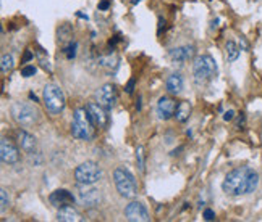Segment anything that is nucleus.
I'll list each match as a JSON object with an SVG mask.
<instances>
[{"label": "nucleus", "instance_id": "f704fd0d", "mask_svg": "<svg viewBox=\"0 0 262 222\" xmlns=\"http://www.w3.org/2000/svg\"><path fill=\"white\" fill-rule=\"evenodd\" d=\"M29 98H31V100H34V101H37V97H36V95H34L33 92H29Z\"/></svg>", "mask_w": 262, "mask_h": 222}, {"label": "nucleus", "instance_id": "473e14b6", "mask_svg": "<svg viewBox=\"0 0 262 222\" xmlns=\"http://www.w3.org/2000/svg\"><path fill=\"white\" fill-rule=\"evenodd\" d=\"M110 7V2L109 0H102L101 3H99V10H107Z\"/></svg>", "mask_w": 262, "mask_h": 222}, {"label": "nucleus", "instance_id": "2f4dec72", "mask_svg": "<svg viewBox=\"0 0 262 222\" xmlns=\"http://www.w3.org/2000/svg\"><path fill=\"white\" fill-rule=\"evenodd\" d=\"M233 118H235V111L233 110H230V111L225 113V115H223V119H225V121H232Z\"/></svg>", "mask_w": 262, "mask_h": 222}, {"label": "nucleus", "instance_id": "f03ea898", "mask_svg": "<svg viewBox=\"0 0 262 222\" xmlns=\"http://www.w3.org/2000/svg\"><path fill=\"white\" fill-rule=\"evenodd\" d=\"M94 129L96 124L92 123V119L87 113L86 108H78L73 115V123H71V135L78 140H92L94 138Z\"/></svg>", "mask_w": 262, "mask_h": 222}, {"label": "nucleus", "instance_id": "c756f323", "mask_svg": "<svg viewBox=\"0 0 262 222\" xmlns=\"http://www.w3.org/2000/svg\"><path fill=\"white\" fill-rule=\"evenodd\" d=\"M134 84H136V79H134V78H131V79H130V82L127 84V87H125V89H127V93H133Z\"/></svg>", "mask_w": 262, "mask_h": 222}, {"label": "nucleus", "instance_id": "7ed1b4c3", "mask_svg": "<svg viewBox=\"0 0 262 222\" xmlns=\"http://www.w3.org/2000/svg\"><path fill=\"white\" fill-rule=\"evenodd\" d=\"M193 76L197 86H205L217 76V63L210 55H199L193 65Z\"/></svg>", "mask_w": 262, "mask_h": 222}, {"label": "nucleus", "instance_id": "b1692460", "mask_svg": "<svg viewBox=\"0 0 262 222\" xmlns=\"http://www.w3.org/2000/svg\"><path fill=\"white\" fill-rule=\"evenodd\" d=\"M136 163H138V168L141 173H144V148L141 145L136 148Z\"/></svg>", "mask_w": 262, "mask_h": 222}, {"label": "nucleus", "instance_id": "7c9ffc66", "mask_svg": "<svg viewBox=\"0 0 262 222\" xmlns=\"http://www.w3.org/2000/svg\"><path fill=\"white\" fill-rule=\"evenodd\" d=\"M33 56H34L33 52H31V50H26V52H24V56H23V63H28Z\"/></svg>", "mask_w": 262, "mask_h": 222}, {"label": "nucleus", "instance_id": "f257e3e1", "mask_svg": "<svg viewBox=\"0 0 262 222\" xmlns=\"http://www.w3.org/2000/svg\"><path fill=\"white\" fill-rule=\"evenodd\" d=\"M259 185V174L253 168L243 166L233 169L225 176L222 183L223 192L232 196H241L253 193Z\"/></svg>", "mask_w": 262, "mask_h": 222}, {"label": "nucleus", "instance_id": "9b49d317", "mask_svg": "<svg viewBox=\"0 0 262 222\" xmlns=\"http://www.w3.org/2000/svg\"><path fill=\"white\" fill-rule=\"evenodd\" d=\"M83 188L78 190V201L83 205L84 208H92L97 206L102 200L101 190L92 188L91 185H81Z\"/></svg>", "mask_w": 262, "mask_h": 222}, {"label": "nucleus", "instance_id": "6e6552de", "mask_svg": "<svg viewBox=\"0 0 262 222\" xmlns=\"http://www.w3.org/2000/svg\"><path fill=\"white\" fill-rule=\"evenodd\" d=\"M86 110L89 113V116L92 119V123L96 124V128L99 129H107L110 126V116L109 110H105L102 105H99L97 101H91L86 105Z\"/></svg>", "mask_w": 262, "mask_h": 222}, {"label": "nucleus", "instance_id": "39448f33", "mask_svg": "<svg viewBox=\"0 0 262 222\" xmlns=\"http://www.w3.org/2000/svg\"><path fill=\"white\" fill-rule=\"evenodd\" d=\"M42 97H44V105H46L47 111L51 115H60L65 110V93L59 86L47 84L44 87Z\"/></svg>", "mask_w": 262, "mask_h": 222}, {"label": "nucleus", "instance_id": "a211bd4d", "mask_svg": "<svg viewBox=\"0 0 262 222\" xmlns=\"http://www.w3.org/2000/svg\"><path fill=\"white\" fill-rule=\"evenodd\" d=\"M57 219L62 222H78V221H81V216L71 205H66V206L59 208Z\"/></svg>", "mask_w": 262, "mask_h": 222}, {"label": "nucleus", "instance_id": "4be33fe9", "mask_svg": "<svg viewBox=\"0 0 262 222\" xmlns=\"http://www.w3.org/2000/svg\"><path fill=\"white\" fill-rule=\"evenodd\" d=\"M13 65H15V61H13V56H11L10 53H5L2 56V63H0V68H2V73H8L13 69Z\"/></svg>", "mask_w": 262, "mask_h": 222}, {"label": "nucleus", "instance_id": "dca6fc26", "mask_svg": "<svg viewBox=\"0 0 262 222\" xmlns=\"http://www.w3.org/2000/svg\"><path fill=\"white\" fill-rule=\"evenodd\" d=\"M18 140H20V147L21 150L24 151V153H28V155H33L36 153V137L34 135H31L29 132L26 131H20L18 132Z\"/></svg>", "mask_w": 262, "mask_h": 222}, {"label": "nucleus", "instance_id": "2eb2a0df", "mask_svg": "<svg viewBox=\"0 0 262 222\" xmlns=\"http://www.w3.org/2000/svg\"><path fill=\"white\" fill-rule=\"evenodd\" d=\"M168 56L170 60L175 63H183L188 61L195 56V47L193 45H182V47H175L168 52Z\"/></svg>", "mask_w": 262, "mask_h": 222}, {"label": "nucleus", "instance_id": "4468645a", "mask_svg": "<svg viewBox=\"0 0 262 222\" xmlns=\"http://www.w3.org/2000/svg\"><path fill=\"white\" fill-rule=\"evenodd\" d=\"M49 200H51L52 206L62 208V206H66V205H73L76 198H74V195L71 192H68V190H65V188H60V190L52 192L51 196H49Z\"/></svg>", "mask_w": 262, "mask_h": 222}, {"label": "nucleus", "instance_id": "6ab92c4d", "mask_svg": "<svg viewBox=\"0 0 262 222\" xmlns=\"http://www.w3.org/2000/svg\"><path fill=\"white\" fill-rule=\"evenodd\" d=\"M191 105L190 101H180L177 105V111H175V118H177L178 123H186L191 116Z\"/></svg>", "mask_w": 262, "mask_h": 222}, {"label": "nucleus", "instance_id": "f8f14e48", "mask_svg": "<svg viewBox=\"0 0 262 222\" xmlns=\"http://www.w3.org/2000/svg\"><path fill=\"white\" fill-rule=\"evenodd\" d=\"M125 218L130 222H147L151 221L149 218V213L144 205H141L138 201H133L125 208Z\"/></svg>", "mask_w": 262, "mask_h": 222}, {"label": "nucleus", "instance_id": "72a5a7b5", "mask_svg": "<svg viewBox=\"0 0 262 222\" xmlns=\"http://www.w3.org/2000/svg\"><path fill=\"white\" fill-rule=\"evenodd\" d=\"M241 48H245V50H248L249 48V45H248V42H246V39H245V37H241Z\"/></svg>", "mask_w": 262, "mask_h": 222}, {"label": "nucleus", "instance_id": "9d476101", "mask_svg": "<svg viewBox=\"0 0 262 222\" xmlns=\"http://www.w3.org/2000/svg\"><path fill=\"white\" fill-rule=\"evenodd\" d=\"M0 158H2V163L5 164H16L20 161V150L7 137H3L0 140Z\"/></svg>", "mask_w": 262, "mask_h": 222}, {"label": "nucleus", "instance_id": "bb28decb", "mask_svg": "<svg viewBox=\"0 0 262 222\" xmlns=\"http://www.w3.org/2000/svg\"><path fill=\"white\" fill-rule=\"evenodd\" d=\"M36 66H33V65H28V66H24L23 69H21V76L23 78H31V76H34L36 74Z\"/></svg>", "mask_w": 262, "mask_h": 222}, {"label": "nucleus", "instance_id": "1a4fd4ad", "mask_svg": "<svg viewBox=\"0 0 262 222\" xmlns=\"http://www.w3.org/2000/svg\"><path fill=\"white\" fill-rule=\"evenodd\" d=\"M118 100V93H117V87L114 84H104L101 89H97L96 90V101L99 105H102L105 110H112V108L115 106Z\"/></svg>", "mask_w": 262, "mask_h": 222}, {"label": "nucleus", "instance_id": "a878e982", "mask_svg": "<svg viewBox=\"0 0 262 222\" xmlns=\"http://www.w3.org/2000/svg\"><path fill=\"white\" fill-rule=\"evenodd\" d=\"M7 205H8V196H7V190L2 188L0 190V209H2V213L7 209Z\"/></svg>", "mask_w": 262, "mask_h": 222}, {"label": "nucleus", "instance_id": "ddd939ff", "mask_svg": "<svg viewBox=\"0 0 262 222\" xmlns=\"http://www.w3.org/2000/svg\"><path fill=\"white\" fill-rule=\"evenodd\" d=\"M175 111H177V101L170 97H160L157 101V115L162 121H167L175 116Z\"/></svg>", "mask_w": 262, "mask_h": 222}, {"label": "nucleus", "instance_id": "f3484780", "mask_svg": "<svg viewBox=\"0 0 262 222\" xmlns=\"http://www.w3.org/2000/svg\"><path fill=\"white\" fill-rule=\"evenodd\" d=\"M183 87H185V81H183V76L180 74V73H175V74H172V76H168L167 81H165V89H167V92L172 93V95L182 93Z\"/></svg>", "mask_w": 262, "mask_h": 222}, {"label": "nucleus", "instance_id": "393cba45", "mask_svg": "<svg viewBox=\"0 0 262 222\" xmlns=\"http://www.w3.org/2000/svg\"><path fill=\"white\" fill-rule=\"evenodd\" d=\"M76 44H74V42H70V45H68L65 50H64V52H65V55H66V58L68 60H73L74 58V56H76Z\"/></svg>", "mask_w": 262, "mask_h": 222}, {"label": "nucleus", "instance_id": "cd10ccee", "mask_svg": "<svg viewBox=\"0 0 262 222\" xmlns=\"http://www.w3.org/2000/svg\"><path fill=\"white\" fill-rule=\"evenodd\" d=\"M37 60H39L41 66H42L44 69H47V71H52L51 65H49V60L46 58V56H42V53H41V52H37Z\"/></svg>", "mask_w": 262, "mask_h": 222}, {"label": "nucleus", "instance_id": "c85d7f7f", "mask_svg": "<svg viewBox=\"0 0 262 222\" xmlns=\"http://www.w3.org/2000/svg\"><path fill=\"white\" fill-rule=\"evenodd\" d=\"M202 218H204L205 221H214V219H215V213L212 211V209H205L204 214H202Z\"/></svg>", "mask_w": 262, "mask_h": 222}, {"label": "nucleus", "instance_id": "412c9836", "mask_svg": "<svg viewBox=\"0 0 262 222\" xmlns=\"http://www.w3.org/2000/svg\"><path fill=\"white\" fill-rule=\"evenodd\" d=\"M225 52H227L228 61H236V60H238V56H240V48H238V45H236L233 41H228V42H227Z\"/></svg>", "mask_w": 262, "mask_h": 222}, {"label": "nucleus", "instance_id": "aec40b11", "mask_svg": "<svg viewBox=\"0 0 262 222\" xmlns=\"http://www.w3.org/2000/svg\"><path fill=\"white\" fill-rule=\"evenodd\" d=\"M99 65L107 69H117L118 68V56L117 55H107L99 58Z\"/></svg>", "mask_w": 262, "mask_h": 222}, {"label": "nucleus", "instance_id": "20e7f679", "mask_svg": "<svg viewBox=\"0 0 262 222\" xmlns=\"http://www.w3.org/2000/svg\"><path fill=\"white\" fill-rule=\"evenodd\" d=\"M114 182H115L118 193H120L123 198L131 200L138 195V183H136L134 176L131 174L128 169L117 168L114 171Z\"/></svg>", "mask_w": 262, "mask_h": 222}, {"label": "nucleus", "instance_id": "5701e85b", "mask_svg": "<svg viewBox=\"0 0 262 222\" xmlns=\"http://www.w3.org/2000/svg\"><path fill=\"white\" fill-rule=\"evenodd\" d=\"M73 37V31L68 24H64L60 29H59V41L60 42H65V41H71Z\"/></svg>", "mask_w": 262, "mask_h": 222}, {"label": "nucleus", "instance_id": "423d86ee", "mask_svg": "<svg viewBox=\"0 0 262 222\" xmlns=\"http://www.w3.org/2000/svg\"><path fill=\"white\" fill-rule=\"evenodd\" d=\"M74 179L79 185H92L102 179V169L94 161H86L74 169Z\"/></svg>", "mask_w": 262, "mask_h": 222}, {"label": "nucleus", "instance_id": "0eeeda50", "mask_svg": "<svg viewBox=\"0 0 262 222\" xmlns=\"http://www.w3.org/2000/svg\"><path fill=\"white\" fill-rule=\"evenodd\" d=\"M11 116L23 128H29V126H34L39 121V111L34 106L23 103V101L13 103V106H11Z\"/></svg>", "mask_w": 262, "mask_h": 222}]
</instances>
